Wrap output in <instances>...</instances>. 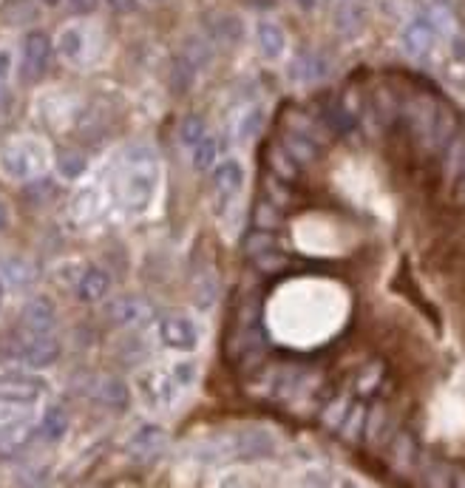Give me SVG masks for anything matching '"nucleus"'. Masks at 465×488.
<instances>
[{"instance_id":"nucleus-1","label":"nucleus","mask_w":465,"mask_h":488,"mask_svg":"<svg viewBox=\"0 0 465 488\" xmlns=\"http://www.w3.org/2000/svg\"><path fill=\"white\" fill-rule=\"evenodd\" d=\"M119 205L128 216H145L159 193V154L148 142H134L122 154V168L116 177Z\"/></svg>"},{"instance_id":"nucleus-2","label":"nucleus","mask_w":465,"mask_h":488,"mask_svg":"<svg viewBox=\"0 0 465 488\" xmlns=\"http://www.w3.org/2000/svg\"><path fill=\"white\" fill-rule=\"evenodd\" d=\"M202 460L207 463H258V460H273L278 454V437L267 426H238L233 432L218 434L216 441L199 449Z\"/></svg>"},{"instance_id":"nucleus-3","label":"nucleus","mask_w":465,"mask_h":488,"mask_svg":"<svg viewBox=\"0 0 465 488\" xmlns=\"http://www.w3.org/2000/svg\"><path fill=\"white\" fill-rule=\"evenodd\" d=\"M35 406L37 403L0 401V460L26 452L29 443L37 441L40 418L35 414Z\"/></svg>"},{"instance_id":"nucleus-4","label":"nucleus","mask_w":465,"mask_h":488,"mask_svg":"<svg viewBox=\"0 0 465 488\" xmlns=\"http://www.w3.org/2000/svg\"><path fill=\"white\" fill-rule=\"evenodd\" d=\"M48 168V148L35 137H15L0 145V174L12 182H32Z\"/></svg>"},{"instance_id":"nucleus-5","label":"nucleus","mask_w":465,"mask_h":488,"mask_svg":"<svg viewBox=\"0 0 465 488\" xmlns=\"http://www.w3.org/2000/svg\"><path fill=\"white\" fill-rule=\"evenodd\" d=\"M134 389L142 401L145 409L151 412H167L179 403V398L185 395V389L179 386V381L170 372V366H148L134 378Z\"/></svg>"},{"instance_id":"nucleus-6","label":"nucleus","mask_w":465,"mask_h":488,"mask_svg":"<svg viewBox=\"0 0 465 488\" xmlns=\"http://www.w3.org/2000/svg\"><path fill=\"white\" fill-rule=\"evenodd\" d=\"M213 57V48L207 40L202 37H187L179 52L174 55V63H170V88L177 94H185L193 88V83L199 80V75L207 68Z\"/></svg>"},{"instance_id":"nucleus-7","label":"nucleus","mask_w":465,"mask_h":488,"mask_svg":"<svg viewBox=\"0 0 465 488\" xmlns=\"http://www.w3.org/2000/svg\"><path fill=\"white\" fill-rule=\"evenodd\" d=\"M63 352V344L55 335H29L23 332L6 350V361L26 366V370H48Z\"/></svg>"},{"instance_id":"nucleus-8","label":"nucleus","mask_w":465,"mask_h":488,"mask_svg":"<svg viewBox=\"0 0 465 488\" xmlns=\"http://www.w3.org/2000/svg\"><path fill=\"white\" fill-rule=\"evenodd\" d=\"M157 335L162 341V347L179 355H190L199 350L202 344V327L199 321L187 312H167L157 324Z\"/></svg>"},{"instance_id":"nucleus-9","label":"nucleus","mask_w":465,"mask_h":488,"mask_svg":"<svg viewBox=\"0 0 465 488\" xmlns=\"http://www.w3.org/2000/svg\"><path fill=\"white\" fill-rule=\"evenodd\" d=\"M55 43L52 37H48L45 32L40 29H32L23 35L20 40V80L23 83H37L40 77H45L48 66H52V57H55Z\"/></svg>"},{"instance_id":"nucleus-10","label":"nucleus","mask_w":465,"mask_h":488,"mask_svg":"<svg viewBox=\"0 0 465 488\" xmlns=\"http://www.w3.org/2000/svg\"><path fill=\"white\" fill-rule=\"evenodd\" d=\"M440 106L434 97L429 94H418V97H411V100L403 103L400 108V117L406 122V128L409 134L418 139L420 148H431V134H434V126H437V117H440Z\"/></svg>"},{"instance_id":"nucleus-11","label":"nucleus","mask_w":465,"mask_h":488,"mask_svg":"<svg viewBox=\"0 0 465 488\" xmlns=\"http://www.w3.org/2000/svg\"><path fill=\"white\" fill-rule=\"evenodd\" d=\"M55 48L68 66H88L96 55V35L88 23H68L60 29Z\"/></svg>"},{"instance_id":"nucleus-12","label":"nucleus","mask_w":465,"mask_h":488,"mask_svg":"<svg viewBox=\"0 0 465 488\" xmlns=\"http://www.w3.org/2000/svg\"><path fill=\"white\" fill-rule=\"evenodd\" d=\"M440 40V29H437V23L431 20L429 12H420V15H414L406 26L400 29V46H403V52L414 60H426L431 57L434 52V46Z\"/></svg>"},{"instance_id":"nucleus-13","label":"nucleus","mask_w":465,"mask_h":488,"mask_svg":"<svg viewBox=\"0 0 465 488\" xmlns=\"http://www.w3.org/2000/svg\"><path fill=\"white\" fill-rule=\"evenodd\" d=\"M48 383L32 372H0V401L37 403L45 395Z\"/></svg>"},{"instance_id":"nucleus-14","label":"nucleus","mask_w":465,"mask_h":488,"mask_svg":"<svg viewBox=\"0 0 465 488\" xmlns=\"http://www.w3.org/2000/svg\"><path fill=\"white\" fill-rule=\"evenodd\" d=\"M210 185L218 193V199L227 205L244 190V185H248V168H244V162L236 157L218 159V165L210 170Z\"/></svg>"},{"instance_id":"nucleus-15","label":"nucleus","mask_w":465,"mask_h":488,"mask_svg":"<svg viewBox=\"0 0 465 488\" xmlns=\"http://www.w3.org/2000/svg\"><path fill=\"white\" fill-rule=\"evenodd\" d=\"M287 75L298 86H315V83H324L332 75V63L327 55L315 52V48H304V52H298L289 60Z\"/></svg>"},{"instance_id":"nucleus-16","label":"nucleus","mask_w":465,"mask_h":488,"mask_svg":"<svg viewBox=\"0 0 465 488\" xmlns=\"http://www.w3.org/2000/svg\"><path fill=\"white\" fill-rule=\"evenodd\" d=\"M23 332L29 335H55L57 327V307L48 296H32L20 310Z\"/></svg>"},{"instance_id":"nucleus-17","label":"nucleus","mask_w":465,"mask_h":488,"mask_svg":"<svg viewBox=\"0 0 465 488\" xmlns=\"http://www.w3.org/2000/svg\"><path fill=\"white\" fill-rule=\"evenodd\" d=\"M167 449V432L159 423H142L128 437V454L139 463H151Z\"/></svg>"},{"instance_id":"nucleus-18","label":"nucleus","mask_w":465,"mask_h":488,"mask_svg":"<svg viewBox=\"0 0 465 488\" xmlns=\"http://www.w3.org/2000/svg\"><path fill=\"white\" fill-rule=\"evenodd\" d=\"M111 287H114V279L106 267L88 264L86 270H80V276H77L75 292H77V301H83V304H100L111 296Z\"/></svg>"},{"instance_id":"nucleus-19","label":"nucleus","mask_w":465,"mask_h":488,"mask_svg":"<svg viewBox=\"0 0 465 488\" xmlns=\"http://www.w3.org/2000/svg\"><path fill=\"white\" fill-rule=\"evenodd\" d=\"M389 460H391V469H395L398 474L418 472L420 460H423L418 437H414L411 432H406V429L398 432L395 437H391V443H389Z\"/></svg>"},{"instance_id":"nucleus-20","label":"nucleus","mask_w":465,"mask_h":488,"mask_svg":"<svg viewBox=\"0 0 465 488\" xmlns=\"http://www.w3.org/2000/svg\"><path fill=\"white\" fill-rule=\"evenodd\" d=\"M205 35L216 46H238L244 40V23L233 12H210L205 15Z\"/></svg>"},{"instance_id":"nucleus-21","label":"nucleus","mask_w":465,"mask_h":488,"mask_svg":"<svg viewBox=\"0 0 465 488\" xmlns=\"http://www.w3.org/2000/svg\"><path fill=\"white\" fill-rule=\"evenodd\" d=\"M151 315L154 312H151L148 301H142L136 296H122V299H114L108 304V319L122 330H139L145 321L151 319Z\"/></svg>"},{"instance_id":"nucleus-22","label":"nucleus","mask_w":465,"mask_h":488,"mask_svg":"<svg viewBox=\"0 0 465 488\" xmlns=\"http://www.w3.org/2000/svg\"><path fill=\"white\" fill-rule=\"evenodd\" d=\"M256 46L264 60H281L287 55V35L276 20L261 17L256 23Z\"/></svg>"},{"instance_id":"nucleus-23","label":"nucleus","mask_w":465,"mask_h":488,"mask_svg":"<svg viewBox=\"0 0 465 488\" xmlns=\"http://www.w3.org/2000/svg\"><path fill=\"white\" fill-rule=\"evenodd\" d=\"M366 20H369V9H366L363 0H344V4L335 9V29L344 37L360 35Z\"/></svg>"},{"instance_id":"nucleus-24","label":"nucleus","mask_w":465,"mask_h":488,"mask_svg":"<svg viewBox=\"0 0 465 488\" xmlns=\"http://www.w3.org/2000/svg\"><path fill=\"white\" fill-rule=\"evenodd\" d=\"M68 434V412L63 406H48L40 414V423H37V441L43 443H60L63 437Z\"/></svg>"},{"instance_id":"nucleus-25","label":"nucleus","mask_w":465,"mask_h":488,"mask_svg":"<svg viewBox=\"0 0 465 488\" xmlns=\"http://www.w3.org/2000/svg\"><path fill=\"white\" fill-rule=\"evenodd\" d=\"M281 148H284L292 159H296L298 165L315 162L318 157H321V145H318V139H315L309 131H287Z\"/></svg>"},{"instance_id":"nucleus-26","label":"nucleus","mask_w":465,"mask_h":488,"mask_svg":"<svg viewBox=\"0 0 465 488\" xmlns=\"http://www.w3.org/2000/svg\"><path fill=\"white\" fill-rule=\"evenodd\" d=\"M96 401L111 412H126L128 403H131V389H128L126 381H119V378H103L100 383H96Z\"/></svg>"},{"instance_id":"nucleus-27","label":"nucleus","mask_w":465,"mask_h":488,"mask_svg":"<svg viewBox=\"0 0 465 488\" xmlns=\"http://www.w3.org/2000/svg\"><path fill=\"white\" fill-rule=\"evenodd\" d=\"M389 426H391V414L386 403H375L366 409V429H363V441L369 446H380L389 437Z\"/></svg>"},{"instance_id":"nucleus-28","label":"nucleus","mask_w":465,"mask_h":488,"mask_svg":"<svg viewBox=\"0 0 465 488\" xmlns=\"http://www.w3.org/2000/svg\"><path fill=\"white\" fill-rule=\"evenodd\" d=\"M264 122H267V111L264 106H250V108H244L238 122H236V139L241 145H253L261 131H264Z\"/></svg>"},{"instance_id":"nucleus-29","label":"nucleus","mask_w":465,"mask_h":488,"mask_svg":"<svg viewBox=\"0 0 465 488\" xmlns=\"http://www.w3.org/2000/svg\"><path fill=\"white\" fill-rule=\"evenodd\" d=\"M383 378H386V366H383V361H369L366 366H360V372L355 375L352 392H355L358 398H369V395H375L378 389H380Z\"/></svg>"},{"instance_id":"nucleus-30","label":"nucleus","mask_w":465,"mask_h":488,"mask_svg":"<svg viewBox=\"0 0 465 488\" xmlns=\"http://www.w3.org/2000/svg\"><path fill=\"white\" fill-rule=\"evenodd\" d=\"M55 168H57V174L60 179L66 182H77L88 174V157L83 151H75V148H66L57 154L55 159Z\"/></svg>"},{"instance_id":"nucleus-31","label":"nucleus","mask_w":465,"mask_h":488,"mask_svg":"<svg viewBox=\"0 0 465 488\" xmlns=\"http://www.w3.org/2000/svg\"><path fill=\"white\" fill-rule=\"evenodd\" d=\"M420 483L423 488H451L454 483V469L440 460H420Z\"/></svg>"},{"instance_id":"nucleus-32","label":"nucleus","mask_w":465,"mask_h":488,"mask_svg":"<svg viewBox=\"0 0 465 488\" xmlns=\"http://www.w3.org/2000/svg\"><path fill=\"white\" fill-rule=\"evenodd\" d=\"M352 403H355L352 392H340V395H335V398L324 406V412H321V423H324L329 432H340V426H344V421H347V414H349Z\"/></svg>"},{"instance_id":"nucleus-33","label":"nucleus","mask_w":465,"mask_h":488,"mask_svg":"<svg viewBox=\"0 0 465 488\" xmlns=\"http://www.w3.org/2000/svg\"><path fill=\"white\" fill-rule=\"evenodd\" d=\"M218 154H222V142L218 137L207 134L196 148H190V159H193V168L196 170H213L218 165Z\"/></svg>"},{"instance_id":"nucleus-34","label":"nucleus","mask_w":465,"mask_h":488,"mask_svg":"<svg viewBox=\"0 0 465 488\" xmlns=\"http://www.w3.org/2000/svg\"><path fill=\"white\" fill-rule=\"evenodd\" d=\"M0 279H4V284L9 281L12 287H29L35 281V270L32 264L26 259H6L4 264H0Z\"/></svg>"},{"instance_id":"nucleus-35","label":"nucleus","mask_w":465,"mask_h":488,"mask_svg":"<svg viewBox=\"0 0 465 488\" xmlns=\"http://www.w3.org/2000/svg\"><path fill=\"white\" fill-rule=\"evenodd\" d=\"M462 162H465V131H460L443 148V174H446V179H451V182L460 179Z\"/></svg>"},{"instance_id":"nucleus-36","label":"nucleus","mask_w":465,"mask_h":488,"mask_svg":"<svg viewBox=\"0 0 465 488\" xmlns=\"http://www.w3.org/2000/svg\"><path fill=\"white\" fill-rule=\"evenodd\" d=\"M324 119H327V126L335 131V134H347L355 128V117L347 106H340L338 100H329L324 106Z\"/></svg>"},{"instance_id":"nucleus-37","label":"nucleus","mask_w":465,"mask_h":488,"mask_svg":"<svg viewBox=\"0 0 465 488\" xmlns=\"http://www.w3.org/2000/svg\"><path fill=\"white\" fill-rule=\"evenodd\" d=\"M366 409H369V406H363L360 401L352 403L344 426H340V437H344L347 443H355V441H360V437H363V429H366Z\"/></svg>"},{"instance_id":"nucleus-38","label":"nucleus","mask_w":465,"mask_h":488,"mask_svg":"<svg viewBox=\"0 0 465 488\" xmlns=\"http://www.w3.org/2000/svg\"><path fill=\"white\" fill-rule=\"evenodd\" d=\"M207 134H210L207 131V122L199 114H187L182 119V126H179V139L187 145V148H196V145H199Z\"/></svg>"},{"instance_id":"nucleus-39","label":"nucleus","mask_w":465,"mask_h":488,"mask_svg":"<svg viewBox=\"0 0 465 488\" xmlns=\"http://www.w3.org/2000/svg\"><path fill=\"white\" fill-rule=\"evenodd\" d=\"M244 250H248L250 259H258L264 253H270V250H278V239L270 233V230H253L248 233V239H244Z\"/></svg>"},{"instance_id":"nucleus-40","label":"nucleus","mask_w":465,"mask_h":488,"mask_svg":"<svg viewBox=\"0 0 465 488\" xmlns=\"http://www.w3.org/2000/svg\"><path fill=\"white\" fill-rule=\"evenodd\" d=\"M270 165L281 179H296L298 177V162L292 159L284 148H273L270 151Z\"/></svg>"},{"instance_id":"nucleus-41","label":"nucleus","mask_w":465,"mask_h":488,"mask_svg":"<svg viewBox=\"0 0 465 488\" xmlns=\"http://www.w3.org/2000/svg\"><path fill=\"white\" fill-rule=\"evenodd\" d=\"M278 225H281V210H278V205H276V202H261V205L256 208V228L273 233Z\"/></svg>"},{"instance_id":"nucleus-42","label":"nucleus","mask_w":465,"mask_h":488,"mask_svg":"<svg viewBox=\"0 0 465 488\" xmlns=\"http://www.w3.org/2000/svg\"><path fill=\"white\" fill-rule=\"evenodd\" d=\"M170 372H174V378L179 381V386L187 389L190 386H196V381H199V366H196L193 361H177L174 366H170Z\"/></svg>"},{"instance_id":"nucleus-43","label":"nucleus","mask_w":465,"mask_h":488,"mask_svg":"<svg viewBox=\"0 0 465 488\" xmlns=\"http://www.w3.org/2000/svg\"><path fill=\"white\" fill-rule=\"evenodd\" d=\"M45 483H48V472L40 466V469H26V472H23L17 477L15 488H45Z\"/></svg>"},{"instance_id":"nucleus-44","label":"nucleus","mask_w":465,"mask_h":488,"mask_svg":"<svg viewBox=\"0 0 465 488\" xmlns=\"http://www.w3.org/2000/svg\"><path fill=\"white\" fill-rule=\"evenodd\" d=\"M264 273H276V270H281V267H287V253H281V250H270V253H264V256H258V259H253Z\"/></svg>"},{"instance_id":"nucleus-45","label":"nucleus","mask_w":465,"mask_h":488,"mask_svg":"<svg viewBox=\"0 0 465 488\" xmlns=\"http://www.w3.org/2000/svg\"><path fill=\"white\" fill-rule=\"evenodd\" d=\"M12 71H15V55H12V48H0V91H4L6 83L12 80Z\"/></svg>"},{"instance_id":"nucleus-46","label":"nucleus","mask_w":465,"mask_h":488,"mask_svg":"<svg viewBox=\"0 0 465 488\" xmlns=\"http://www.w3.org/2000/svg\"><path fill=\"white\" fill-rule=\"evenodd\" d=\"M218 488H253V485L241 472H227V474L218 477Z\"/></svg>"},{"instance_id":"nucleus-47","label":"nucleus","mask_w":465,"mask_h":488,"mask_svg":"<svg viewBox=\"0 0 465 488\" xmlns=\"http://www.w3.org/2000/svg\"><path fill=\"white\" fill-rule=\"evenodd\" d=\"M106 6L114 15H134L139 9V0H106Z\"/></svg>"},{"instance_id":"nucleus-48","label":"nucleus","mask_w":465,"mask_h":488,"mask_svg":"<svg viewBox=\"0 0 465 488\" xmlns=\"http://www.w3.org/2000/svg\"><path fill=\"white\" fill-rule=\"evenodd\" d=\"M66 4L75 9L77 15H83V17H88V15H94L96 9H100V4L103 0H66Z\"/></svg>"},{"instance_id":"nucleus-49","label":"nucleus","mask_w":465,"mask_h":488,"mask_svg":"<svg viewBox=\"0 0 465 488\" xmlns=\"http://www.w3.org/2000/svg\"><path fill=\"white\" fill-rule=\"evenodd\" d=\"M9 228V205H6V199L0 197V233H4Z\"/></svg>"},{"instance_id":"nucleus-50","label":"nucleus","mask_w":465,"mask_h":488,"mask_svg":"<svg viewBox=\"0 0 465 488\" xmlns=\"http://www.w3.org/2000/svg\"><path fill=\"white\" fill-rule=\"evenodd\" d=\"M318 4H321V0H296V6H298V9H304V12H315V9H318Z\"/></svg>"},{"instance_id":"nucleus-51","label":"nucleus","mask_w":465,"mask_h":488,"mask_svg":"<svg viewBox=\"0 0 465 488\" xmlns=\"http://www.w3.org/2000/svg\"><path fill=\"white\" fill-rule=\"evenodd\" d=\"M451 488H465V472L462 469H454V483Z\"/></svg>"},{"instance_id":"nucleus-52","label":"nucleus","mask_w":465,"mask_h":488,"mask_svg":"<svg viewBox=\"0 0 465 488\" xmlns=\"http://www.w3.org/2000/svg\"><path fill=\"white\" fill-rule=\"evenodd\" d=\"M338 488H360V485H358L355 480H349V477H340V480H338Z\"/></svg>"},{"instance_id":"nucleus-53","label":"nucleus","mask_w":465,"mask_h":488,"mask_svg":"<svg viewBox=\"0 0 465 488\" xmlns=\"http://www.w3.org/2000/svg\"><path fill=\"white\" fill-rule=\"evenodd\" d=\"M37 4L45 6V9H57V6L63 4V0H37Z\"/></svg>"},{"instance_id":"nucleus-54","label":"nucleus","mask_w":465,"mask_h":488,"mask_svg":"<svg viewBox=\"0 0 465 488\" xmlns=\"http://www.w3.org/2000/svg\"><path fill=\"white\" fill-rule=\"evenodd\" d=\"M4 296H6V284H4V279H0V307H4Z\"/></svg>"},{"instance_id":"nucleus-55","label":"nucleus","mask_w":465,"mask_h":488,"mask_svg":"<svg viewBox=\"0 0 465 488\" xmlns=\"http://www.w3.org/2000/svg\"><path fill=\"white\" fill-rule=\"evenodd\" d=\"M460 182H465V162H462V170H460Z\"/></svg>"},{"instance_id":"nucleus-56","label":"nucleus","mask_w":465,"mask_h":488,"mask_svg":"<svg viewBox=\"0 0 465 488\" xmlns=\"http://www.w3.org/2000/svg\"><path fill=\"white\" fill-rule=\"evenodd\" d=\"M460 193H462V199H465V182L460 185Z\"/></svg>"},{"instance_id":"nucleus-57","label":"nucleus","mask_w":465,"mask_h":488,"mask_svg":"<svg viewBox=\"0 0 465 488\" xmlns=\"http://www.w3.org/2000/svg\"><path fill=\"white\" fill-rule=\"evenodd\" d=\"M148 4H165V0H148Z\"/></svg>"}]
</instances>
